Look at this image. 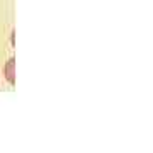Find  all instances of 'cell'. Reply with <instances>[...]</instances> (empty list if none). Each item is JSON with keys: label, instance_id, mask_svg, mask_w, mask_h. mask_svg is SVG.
I'll list each match as a JSON object with an SVG mask.
<instances>
[{"label": "cell", "instance_id": "1", "mask_svg": "<svg viewBox=\"0 0 153 153\" xmlns=\"http://www.w3.org/2000/svg\"><path fill=\"white\" fill-rule=\"evenodd\" d=\"M14 68H16V60L10 58V60L5 63V66H4V75H5V78L9 80L10 85H16V76H14L16 75V70H14Z\"/></svg>", "mask_w": 153, "mask_h": 153}]
</instances>
